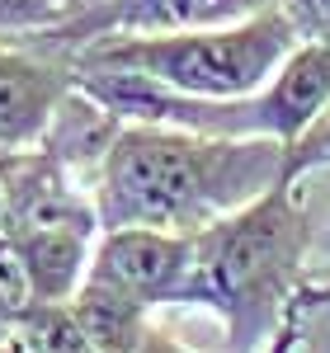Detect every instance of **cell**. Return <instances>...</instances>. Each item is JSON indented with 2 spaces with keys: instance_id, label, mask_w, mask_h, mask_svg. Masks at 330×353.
I'll return each mask as SVG.
<instances>
[{
  "instance_id": "8992f818",
  "label": "cell",
  "mask_w": 330,
  "mask_h": 353,
  "mask_svg": "<svg viewBox=\"0 0 330 353\" xmlns=\"http://www.w3.org/2000/svg\"><path fill=\"white\" fill-rule=\"evenodd\" d=\"M193 269V236L161 226H104L90 254V283L128 292L142 306H165L184 297Z\"/></svg>"
},
{
  "instance_id": "6da1fadb",
  "label": "cell",
  "mask_w": 330,
  "mask_h": 353,
  "mask_svg": "<svg viewBox=\"0 0 330 353\" xmlns=\"http://www.w3.org/2000/svg\"><path fill=\"white\" fill-rule=\"evenodd\" d=\"M293 174V141L213 137L165 123H118L95 170L104 226H161L198 236Z\"/></svg>"
},
{
  "instance_id": "ba28073f",
  "label": "cell",
  "mask_w": 330,
  "mask_h": 353,
  "mask_svg": "<svg viewBox=\"0 0 330 353\" xmlns=\"http://www.w3.org/2000/svg\"><path fill=\"white\" fill-rule=\"evenodd\" d=\"M61 306L71 311V321L81 325V334L99 353H137L142 334L151 330V306L133 301L118 288L90 283V278L81 283V292L71 301H61Z\"/></svg>"
},
{
  "instance_id": "ac0fdd59",
  "label": "cell",
  "mask_w": 330,
  "mask_h": 353,
  "mask_svg": "<svg viewBox=\"0 0 330 353\" xmlns=\"http://www.w3.org/2000/svg\"><path fill=\"white\" fill-rule=\"evenodd\" d=\"M0 316H5V306H0ZM5 321H10V316H5Z\"/></svg>"
},
{
  "instance_id": "52a82bcc",
  "label": "cell",
  "mask_w": 330,
  "mask_h": 353,
  "mask_svg": "<svg viewBox=\"0 0 330 353\" xmlns=\"http://www.w3.org/2000/svg\"><path fill=\"white\" fill-rule=\"evenodd\" d=\"M14 241L28 259L33 288L43 306H61L81 292L85 273H90V254L99 231H81V226H38V231H14Z\"/></svg>"
},
{
  "instance_id": "277c9868",
  "label": "cell",
  "mask_w": 330,
  "mask_h": 353,
  "mask_svg": "<svg viewBox=\"0 0 330 353\" xmlns=\"http://www.w3.org/2000/svg\"><path fill=\"white\" fill-rule=\"evenodd\" d=\"M76 61L28 38H0V151H33L76 94Z\"/></svg>"
},
{
  "instance_id": "9c48e42d",
  "label": "cell",
  "mask_w": 330,
  "mask_h": 353,
  "mask_svg": "<svg viewBox=\"0 0 330 353\" xmlns=\"http://www.w3.org/2000/svg\"><path fill=\"white\" fill-rule=\"evenodd\" d=\"M0 306H5V316L19 325L24 316H33L43 301H38V288H33V273H28V259L19 241H14V231L0 221Z\"/></svg>"
},
{
  "instance_id": "e0dca14e",
  "label": "cell",
  "mask_w": 330,
  "mask_h": 353,
  "mask_svg": "<svg viewBox=\"0 0 330 353\" xmlns=\"http://www.w3.org/2000/svg\"><path fill=\"white\" fill-rule=\"evenodd\" d=\"M10 330H14V321H5V316H0V339H5Z\"/></svg>"
},
{
  "instance_id": "3957f363",
  "label": "cell",
  "mask_w": 330,
  "mask_h": 353,
  "mask_svg": "<svg viewBox=\"0 0 330 353\" xmlns=\"http://www.w3.org/2000/svg\"><path fill=\"white\" fill-rule=\"evenodd\" d=\"M293 19L269 5L250 19L213 28H179V33H104L71 52L81 66L142 71L161 85H175L198 99H246L274 81V71L298 48Z\"/></svg>"
},
{
  "instance_id": "5bb4252c",
  "label": "cell",
  "mask_w": 330,
  "mask_h": 353,
  "mask_svg": "<svg viewBox=\"0 0 330 353\" xmlns=\"http://www.w3.org/2000/svg\"><path fill=\"white\" fill-rule=\"evenodd\" d=\"M0 353H28V339H24V330H19V325L0 339Z\"/></svg>"
},
{
  "instance_id": "7a4b0ae2",
  "label": "cell",
  "mask_w": 330,
  "mask_h": 353,
  "mask_svg": "<svg viewBox=\"0 0 330 353\" xmlns=\"http://www.w3.org/2000/svg\"><path fill=\"white\" fill-rule=\"evenodd\" d=\"M311 226L293 198V174L269 193L203 226L193 236V269L184 283L189 306L217 311L231 353H255L278 306L293 297Z\"/></svg>"
},
{
  "instance_id": "2e32d148",
  "label": "cell",
  "mask_w": 330,
  "mask_h": 353,
  "mask_svg": "<svg viewBox=\"0 0 330 353\" xmlns=\"http://www.w3.org/2000/svg\"><path fill=\"white\" fill-rule=\"evenodd\" d=\"M5 212H10V203H5V174H0V221H5Z\"/></svg>"
},
{
  "instance_id": "4fadbf2b",
  "label": "cell",
  "mask_w": 330,
  "mask_h": 353,
  "mask_svg": "<svg viewBox=\"0 0 330 353\" xmlns=\"http://www.w3.org/2000/svg\"><path fill=\"white\" fill-rule=\"evenodd\" d=\"M137 353H203V349H184L170 330H161V325H151L146 334H142V349Z\"/></svg>"
},
{
  "instance_id": "d6986e66",
  "label": "cell",
  "mask_w": 330,
  "mask_h": 353,
  "mask_svg": "<svg viewBox=\"0 0 330 353\" xmlns=\"http://www.w3.org/2000/svg\"><path fill=\"white\" fill-rule=\"evenodd\" d=\"M0 156H5V151H0Z\"/></svg>"
},
{
  "instance_id": "9a60e30c",
  "label": "cell",
  "mask_w": 330,
  "mask_h": 353,
  "mask_svg": "<svg viewBox=\"0 0 330 353\" xmlns=\"http://www.w3.org/2000/svg\"><path fill=\"white\" fill-rule=\"evenodd\" d=\"M61 5H66L71 14H81V10H90V5H99V0H61Z\"/></svg>"
},
{
  "instance_id": "5b68a950",
  "label": "cell",
  "mask_w": 330,
  "mask_h": 353,
  "mask_svg": "<svg viewBox=\"0 0 330 353\" xmlns=\"http://www.w3.org/2000/svg\"><path fill=\"white\" fill-rule=\"evenodd\" d=\"M274 0H99L66 24L24 33L28 43L48 48L57 57H71L76 48L104 38V33H179V28H213V24H236Z\"/></svg>"
},
{
  "instance_id": "7c38bea8",
  "label": "cell",
  "mask_w": 330,
  "mask_h": 353,
  "mask_svg": "<svg viewBox=\"0 0 330 353\" xmlns=\"http://www.w3.org/2000/svg\"><path fill=\"white\" fill-rule=\"evenodd\" d=\"M302 43H330V0H274Z\"/></svg>"
},
{
  "instance_id": "8fae6325",
  "label": "cell",
  "mask_w": 330,
  "mask_h": 353,
  "mask_svg": "<svg viewBox=\"0 0 330 353\" xmlns=\"http://www.w3.org/2000/svg\"><path fill=\"white\" fill-rule=\"evenodd\" d=\"M71 19V10L61 0H0V38H24L43 33Z\"/></svg>"
},
{
  "instance_id": "30bf717a",
  "label": "cell",
  "mask_w": 330,
  "mask_h": 353,
  "mask_svg": "<svg viewBox=\"0 0 330 353\" xmlns=\"http://www.w3.org/2000/svg\"><path fill=\"white\" fill-rule=\"evenodd\" d=\"M19 330L28 339V353H99L81 334V325L71 321L66 306H38L33 316L19 321Z\"/></svg>"
}]
</instances>
